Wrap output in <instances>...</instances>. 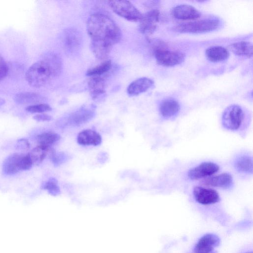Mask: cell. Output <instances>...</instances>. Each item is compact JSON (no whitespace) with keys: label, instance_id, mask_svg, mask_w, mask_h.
<instances>
[{"label":"cell","instance_id":"6da1fadb","mask_svg":"<svg viewBox=\"0 0 253 253\" xmlns=\"http://www.w3.org/2000/svg\"><path fill=\"white\" fill-rule=\"evenodd\" d=\"M87 31L91 45H102L112 49L121 39V31L107 15L100 13L91 15L87 22Z\"/></svg>","mask_w":253,"mask_h":253},{"label":"cell","instance_id":"7a4b0ae2","mask_svg":"<svg viewBox=\"0 0 253 253\" xmlns=\"http://www.w3.org/2000/svg\"><path fill=\"white\" fill-rule=\"evenodd\" d=\"M61 68L62 62L60 57L55 53H50L29 68L25 78L31 86L40 87L59 75Z\"/></svg>","mask_w":253,"mask_h":253},{"label":"cell","instance_id":"3957f363","mask_svg":"<svg viewBox=\"0 0 253 253\" xmlns=\"http://www.w3.org/2000/svg\"><path fill=\"white\" fill-rule=\"evenodd\" d=\"M219 25L218 19L207 18L180 23L175 27V30L182 33H201L214 31Z\"/></svg>","mask_w":253,"mask_h":253},{"label":"cell","instance_id":"277c9868","mask_svg":"<svg viewBox=\"0 0 253 253\" xmlns=\"http://www.w3.org/2000/svg\"><path fill=\"white\" fill-rule=\"evenodd\" d=\"M154 52L157 63L164 66L178 65L184 61L185 57L182 52L168 50L164 45L160 44L154 47Z\"/></svg>","mask_w":253,"mask_h":253},{"label":"cell","instance_id":"5b68a950","mask_svg":"<svg viewBox=\"0 0 253 253\" xmlns=\"http://www.w3.org/2000/svg\"><path fill=\"white\" fill-rule=\"evenodd\" d=\"M108 3L116 14L127 20L140 21L142 17L143 14L129 1L110 0Z\"/></svg>","mask_w":253,"mask_h":253},{"label":"cell","instance_id":"8992f818","mask_svg":"<svg viewBox=\"0 0 253 253\" xmlns=\"http://www.w3.org/2000/svg\"><path fill=\"white\" fill-rule=\"evenodd\" d=\"M244 120V112L237 105H232L224 110L222 116V125L230 130H237L241 126Z\"/></svg>","mask_w":253,"mask_h":253},{"label":"cell","instance_id":"52a82bcc","mask_svg":"<svg viewBox=\"0 0 253 253\" xmlns=\"http://www.w3.org/2000/svg\"><path fill=\"white\" fill-rule=\"evenodd\" d=\"M220 244V239L214 234L208 233L203 236L194 247L195 253H215L214 248Z\"/></svg>","mask_w":253,"mask_h":253},{"label":"cell","instance_id":"ba28073f","mask_svg":"<svg viewBox=\"0 0 253 253\" xmlns=\"http://www.w3.org/2000/svg\"><path fill=\"white\" fill-rule=\"evenodd\" d=\"M160 11L152 9L142 15L139 24L140 31L145 35H150L156 30L160 19Z\"/></svg>","mask_w":253,"mask_h":253},{"label":"cell","instance_id":"9c48e42d","mask_svg":"<svg viewBox=\"0 0 253 253\" xmlns=\"http://www.w3.org/2000/svg\"><path fill=\"white\" fill-rule=\"evenodd\" d=\"M219 169V166L212 162H204L191 169L188 172L189 178L196 180L211 176Z\"/></svg>","mask_w":253,"mask_h":253},{"label":"cell","instance_id":"30bf717a","mask_svg":"<svg viewBox=\"0 0 253 253\" xmlns=\"http://www.w3.org/2000/svg\"><path fill=\"white\" fill-rule=\"evenodd\" d=\"M82 41L80 33L74 28L66 29L63 34V45L66 51L72 53L78 50Z\"/></svg>","mask_w":253,"mask_h":253},{"label":"cell","instance_id":"8fae6325","mask_svg":"<svg viewBox=\"0 0 253 253\" xmlns=\"http://www.w3.org/2000/svg\"><path fill=\"white\" fill-rule=\"evenodd\" d=\"M195 200L202 205H210L218 202L219 200L218 193L215 190L200 186L193 189Z\"/></svg>","mask_w":253,"mask_h":253},{"label":"cell","instance_id":"7c38bea8","mask_svg":"<svg viewBox=\"0 0 253 253\" xmlns=\"http://www.w3.org/2000/svg\"><path fill=\"white\" fill-rule=\"evenodd\" d=\"M172 16L179 20H195L201 16V12L195 7L186 4H182L174 7L171 11Z\"/></svg>","mask_w":253,"mask_h":253},{"label":"cell","instance_id":"4fadbf2b","mask_svg":"<svg viewBox=\"0 0 253 253\" xmlns=\"http://www.w3.org/2000/svg\"><path fill=\"white\" fill-rule=\"evenodd\" d=\"M94 115L93 109L82 108L69 116L68 123L74 126H81L90 121Z\"/></svg>","mask_w":253,"mask_h":253},{"label":"cell","instance_id":"5bb4252c","mask_svg":"<svg viewBox=\"0 0 253 253\" xmlns=\"http://www.w3.org/2000/svg\"><path fill=\"white\" fill-rule=\"evenodd\" d=\"M154 84V81L151 79L140 78L130 84L127 87V92L131 96L137 95L148 90Z\"/></svg>","mask_w":253,"mask_h":253},{"label":"cell","instance_id":"9a60e30c","mask_svg":"<svg viewBox=\"0 0 253 253\" xmlns=\"http://www.w3.org/2000/svg\"><path fill=\"white\" fill-rule=\"evenodd\" d=\"M78 143L83 146H97L102 142L101 135L96 131L87 129L81 131L77 136Z\"/></svg>","mask_w":253,"mask_h":253},{"label":"cell","instance_id":"2e32d148","mask_svg":"<svg viewBox=\"0 0 253 253\" xmlns=\"http://www.w3.org/2000/svg\"><path fill=\"white\" fill-rule=\"evenodd\" d=\"M22 155L14 153L4 160L2 165V171L5 174L11 175L21 170V160Z\"/></svg>","mask_w":253,"mask_h":253},{"label":"cell","instance_id":"e0dca14e","mask_svg":"<svg viewBox=\"0 0 253 253\" xmlns=\"http://www.w3.org/2000/svg\"><path fill=\"white\" fill-rule=\"evenodd\" d=\"M205 185L223 188H228L233 184L232 176L228 173H222L216 176L208 177L202 181Z\"/></svg>","mask_w":253,"mask_h":253},{"label":"cell","instance_id":"ac0fdd59","mask_svg":"<svg viewBox=\"0 0 253 253\" xmlns=\"http://www.w3.org/2000/svg\"><path fill=\"white\" fill-rule=\"evenodd\" d=\"M206 55L208 60L212 62H219L226 60L229 56L227 48L221 46H213L208 48Z\"/></svg>","mask_w":253,"mask_h":253},{"label":"cell","instance_id":"d6986e66","mask_svg":"<svg viewBox=\"0 0 253 253\" xmlns=\"http://www.w3.org/2000/svg\"><path fill=\"white\" fill-rule=\"evenodd\" d=\"M227 49L238 56L251 58L253 55V45L249 42L241 41L231 43L228 45Z\"/></svg>","mask_w":253,"mask_h":253},{"label":"cell","instance_id":"ffe728a7","mask_svg":"<svg viewBox=\"0 0 253 253\" xmlns=\"http://www.w3.org/2000/svg\"><path fill=\"white\" fill-rule=\"evenodd\" d=\"M88 86L93 99H97L105 92V83L100 76L92 77L88 82Z\"/></svg>","mask_w":253,"mask_h":253},{"label":"cell","instance_id":"44dd1931","mask_svg":"<svg viewBox=\"0 0 253 253\" xmlns=\"http://www.w3.org/2000/svg\"><path fill=\"white\" fill-rule=\"evenodd\" d=\"M180 110L178 102L173 99H167L161 103L159 110L161 115L166 118L175 116Z\"/></svg>","mask_w":253,"mask_h":253},{"label":"cell","instance_id":"7402d4cb","mask_svg":"<svg viewBox=\"0 0 253 253\" xmlns=\"http://www.w3.org/2000/svg\"><path fill=\"white\" fill-rule=\"evenodd\" d=\"M54 151L51 147H46L38 145L33 148L29 154L33 165L38 166L41 164L47 156L49 158Z\"/></svg>","mask_w":253,"mask_h":253},{"label":"cell","instance_id":"603a6c76","mask_svg":"<svg viewBox=\"0 0 253 253\" xmlns=\"http://www.w3.org/2000/svg\"><path fill=\"white\" fill-rule=\"evenodd\" d=\"M234 166L236 170L239 172L252 173L253 172V160L249 156L239 157L235 160Z\"/></svg>","mask_w":253,"mask_h":253},{"label":"cell","instance_id":"cb8c5ba5","mask_svg":"<svg viewBox=\"0 0 253 253\" xmlns=\"http://www.w3.org/2000/svg\"><path fill=\"white\" fill-rule=\"evenodd\" d=\"M42 100L39 94L31 92H22L17 93L14 97L15 102L19 104H38Z\"/></svg>","mask_w":253,"mask_h":253},{"label":"cell","instance_id":"d4e9b609","mask_svg":"<svg viewBox=\"0 0 253 253\" xmlns=\"http://www.w3.org/2000/svg\"><path fill=\"white\" fill-rule=\"evenodd\" d=\"M60 139V136L57 133L52 131L43 132L37 137L39 145L49 147L56 143Z\"/></svg>","mask_w":253,"mask_h":253},{"label":"cell","instance_id":"484cf974","mask_svg":"<svg viewBox=\"0 0 253 253\" xmlns=\"http://www.w3.org/2000/svg\"><path fill=\"white\" fill-rule=\"evenodd\" d=\"M112 63L110 60H107L101 64L92 68L86 72V75L91 77L100 76L108 72L111 68Z\"/></svg>","mask_w":253,"mask_h":253},{"label":"cell","instance_id":"4316f807","mask_svg":"<svg viewBox=\"0 0 253 253\" xmlns=\"http://www.w3.org/2000/svg\"><path fill=\"white\" fill-rule=\"evenodd\" d=\"M42 188L46 190L49 194L52 196H57L60 194V190L57 181L54 178H50L47 181L44 182L42 185Z\"/></svg>","mask_w":253,"mask_h":253},{"label":"cell","instance_id":"83f0119b","mask_svg":"<svg viewBox=\"0 0 253 253\" xmlns=\"http://www.w3.org/2000/svg\"><path fill=\"white\" fill-rule=\"evenodd\" d=\"M26 110L31 113H44L50 111L51 107L46 103H38L28 106Z\"/></svg>","mask_w":253,"mask_h":253},{"label":"cell","instance_id":"f1b7e54d","mask_svg":"<svg viewBox=\"0 0 253 253\" xmlns=\"http://www.w3.org/2000/svg\"><path fill=\"white\" fill-rule=\"evenodd\" d=\"M67 156L63 152L56 153L55 151L49 157L55 166H58L64 163L67 160Z\"/></svg>","mask_w":253,"mask_h":253},{"label":"cell","instance_id":"f546056e","mask_svg":"<svg viewBox=\"0 0 253 253\" xmlns=\"http://www.w3.org/2000/svg\"><path fill=\"white\" fill-rule=\"evenodd\" d=\"M33 163L29 153L23 154L21 160V170H27L31 169Z\"/></svg>","mask_w":253,"mask_h":253},{"label":"cell","instance_id":"4dcf8cb0","mask_svg":"<svg viewBox=\"0 0 253 253\" xmlns=\"http://www.w3.org/2000/svg\"><path fill=\"white\" fill-rule=\"evenodd\" d=\"M8 72V66L4 59L0 56V81L4 79Z\"/></svg>","mask_w":253,"mask_h":253},{"label":"cell","instance_id":"1f68e13d","mask_svg":"<svg viewBox=\"0 0 253 253\" xmlns=\"http://www.w3.org/2000/svg\"><path fill=\"white\" fill-rule=\"evenodd\" d=\"M30 144L29 141L25 138L19 139L16 145V148L19 150H27L30 148Z\"/></svg>","mask_w":253,"mask_h":253},{"label":"cell","instance_id":"d6a6232c","mask_svg":"<svg viewBox=\"0 0 253 253\" xmlns=\"http://www.w3.org/2000/svg\"><path fill=\"white\" fill-rule=\"evenodd\" d=\"M33 119L38 122H45L50 121L52 117L47 114L41 113L33 116Z\"/></svg>","mask_w":253,"mask_h":253},{"label":"cell","instance_id":"836d02e7","mask_svg":"<svg viewBox=\"0 0 253 253\" xmlns=\"http://www.w3.org/2000/svg\"><path fill=\"white\" fill-rule=\"evenodd\" d=\"M5 103V101L4 99L0 98V106L3 105Z\"/></svg>","mask_w":253,"mask_h":253},{"label":"cell","instance_id":"e575fe53","mask_svg":"<svg viewBox=\"0 0 253 253\" xmlns=\"http://www.w3.org/2000/svg\"><path fill=\"white\" fill-rule=\"evenodd\" d=\"M244 253H253V252L252 251H251V252H246Z\"/></svg>","mask_w":253,"mask_h":253}]
</instances>
